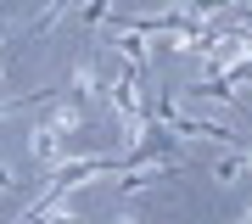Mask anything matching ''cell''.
<instances>
[{"label":"cell","mask_w":252,"mask_h":224,"mask_svg":"<svg viewBox=\"0 0 252 224\" xmlns=\"http://www.w3.org/2000/svg\"><path fill=\"white\" fill-rule=\"evenodd\" d=\"M45 224H84V219H79V213H51Z\"/></svg>","instance_id":"1"}]
</instances>
